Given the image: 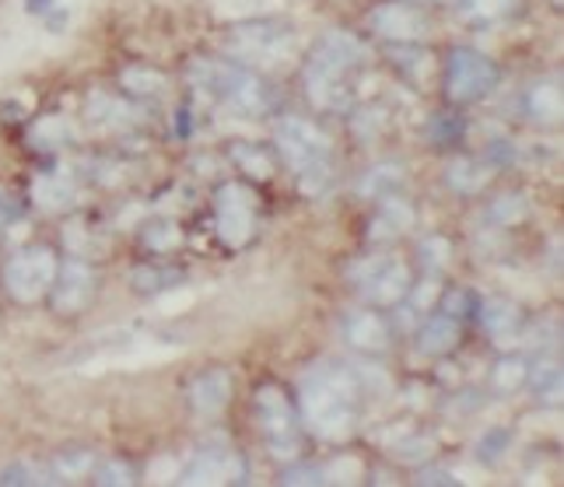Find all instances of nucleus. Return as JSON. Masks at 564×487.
<instances>
[{
	"label": "nucleus",
	"instance_id": "9b49d317",
	"mask_svg": "<svg viewBox=\"0 0 564 487\" xmlns=\"http://www.w3.org/2000/svg\"><path fill=\"white\" fill-rule=\"evenodd\" d=\"M368 29L389 43H421L427 35V18L411 0H386V4L368 11Z\"/></svg>",
	"mask_w": 564,
	"mask_h": 487
},
{
	"label": "nucleus",
	"instance_id": "72a5a7b5",
	"mask_svg": "<svg viewBox=\"0 0 564 487\" xmlns=\"http://www.w3.org/2000/svg\"><path fill=\"white\" fill-rule=\"evenodd\" d=\"M449 242H445V239H424L421 242V260L427 263V267H432V270H442L445 263H449Z\"/></svg>",
	"mask_w": 564,
	"mask_h": 487
},
{
	"label": "nucleus",
	"instance_id": "7ed1b4c3",
	"mask_svg": "<svg viewBox=\"0 0 564 487\" xmlns=\"http://www.w3.org/2000/svg\"><path fill=\"white\" fill-rule=\"evenodd\" d=\"M274 141H278L281 159L299 175L305 193H319L329 183V172H334V148H329V138L316 123L288 116V120L278 123Z\"/></svg>",
	"mask_w": 564,
	"mask_h": 487
},
{
	"label": "nucleus",
	"instance_id": "c85d7f7f",
	"mask_svg": "<svg viewBox=\"0 0 564 487\" xmlns=\"http://www.w3.org/2000/svg\"><path fill=\"white\" fill-rule=\"evenodd\" d=\"M0 484H53L50 474L35 463H11L0 470Z\"/></svg>",
	"mask_w": 564,
	"mask_h": 487
},
{
	"label": "nucleus",
	"instance_id": "5701e85b",
	"mask_svg": "<svg viewBox=\"0 0 564 487\" xmlns=\"http://www.w3.org/2000/svg\"><path fill=\"white\" fill-rule=\"evenodd\" d=\"M488 180H491V172L484 165H477L474 159H456L449 169H445V183L459 193H477Z\"/></svg>",
	"mask_w": 564,
	"mask_h": 487
},
{
	"label": "nucleus",
	"instance_id": "0eeeda50",
	"mask_svg": "<svg viewBox=\"0 0 564 487\" xmlns=\"http://www.w3.org/2000/svg\"><path fill=\"white\" fill-rule=\"evenodd\" d=\"M56 278V252L50 246H29L18 249L4 263V288L14 302H35L53 288Z\"/></svg>",
	"mask_w": 564,
	"mask_h": 487
},
{
	"label": "nucleus",
	"instance_id": "f8f14e48",
	"mask_svg": "<svg viewBox=\"0 0 564 487\" xmlns=\"http://www.w3.org/2000/svg\"><path fill=\"white\" fill-rule=\"evenodd\" d=\"M95 284H99V278H95V270L88 263L67 260L64 267H56V278H53V288H50V302H53L56 313L74 316V313H82L85 305H91Z\"/></svg>",
	"mask_w": 564,
	"mask_h": 487
},
{
	"label": "nucleus",
	"instance_id": "ddd939ff",
	"mask_svg": "<svg viewBox=\"0 0 564 487\" xmlns=\"http://www.w3.org/2000/svg\"><path fill=\"white\" fill-rule=\"evenodd\" d=\"M246 480V463L239 453L225 450H200L193 453L186 470L180 474V484H242Z\"/></svg>",
	"mask_w": 564,
	"mask_h": 487
},
{
	"label": "nucleus",
	"instance_id": "6ab92c4d",
	"mask_svg": "<svg viewBox=\"0 0 564 487\" xmlns=\"http://www.w3.org/2000/svg\"><path fill=\"white\" fill-rule=\"evenodd\" d=\"M477 320L491 337H512L522 323V313H519V305L509 299H488V302H480Z\"/></svg>",
	"mask_w": 564,
	"mask_h": 487
},
{
	"label": "nucleus",
	"instance_id": "dca6fc26",
	"mask_svg": "<svg viewBox=\"0 0 564 487\" xmlns=\"http://www.w3.org/2000/svg\"><path fill=\"white\" fill-rule=\"evenodd\" d=\"M459 337H463L459 316H453V313H435V316H427L424 326L417 329L414 347L421 350V355H427V358H438V355H449V350L459 344Z\"/></svg>",
	"mask_w": 564,
	"mask_h": 487
},
{
	"label": "nucleus",
	"instance_id": "423d86ee",
	"mask_svg": "<svg viewBox=\"0 0 564 487\" xmlns=\"http://www.w3.org/2000/svg\"><path fill=\"white\" fill-rule=\"evenodd\" d=\"M257 421H260V432L270 445V453L278 459H299L302 453L299 418H295V407L288 403V397L278 386L257 389Z\"/></svg>",
	"mask_w": 564,
	"mask_h": 487
},
{
	"label": "nucleus",
	"instance_id": "c756f323",
	"mask_svg": "<svg viewBox=\"0 0 564 487\" xmlns=\"http://www.w3.org/2000/svg\"><path fill=\"white\" fill-rule=\"evenodd\" d=\"M522 382H527V365H522L519 358H505L498 361L495 368V386L505 389V393H512V389H519Z\"/></svg>",
	"mask_w": 564,
	"mask_h": 487
},
{
	"label": "nucleus",
	"instance_id": "2eb2a0df",
	"mask_svg": "<svg viewBox=\"0 0 564 487\" xmlns=\"http://www.w3.org/2000/svg\"><path fill=\"white\" fill-rule=\"evenodd\" d=\"M344 340L365 350V355H382L389 347V323L379 313H365V309H358V313L344 316Z\"/></svg>",
	"mask_w": 564,
	"mask_h": 487
},
{
	"label": "nucleus",
	"instance_id": "a878e982",
	"mask_svg": "<svg viewBox=\"0 0 564 487\" xmlns=\"http://www.w3.org/2000/svg\"><path fill=\"white\" fill-rule=\"evenodd\" d=\"M88 470H91V453H88V450L61 453V456H56V463H53V477H56V480H64V484H70V480H77V477H85Z\"/></svg>",
	"mask_w": 564,
	"mask_h": 487
},
{
	"label": "nucleus",
	"instance_id": "2f4dec72",
	"mask_svg": "<svg viewBox=\"0 0 564 487\" xmlns=\"http://www.w3.org/2000/svg\"><path fill=\"white\" fill-rule=\"evenodd\" d=\"M133 288L138 291H154V288H172V281H176V274H169V270H151V267H141L133 270Z\"/></svg>",
	"mask_w": 564,
	"mask_h": 487
},
{
	"label": "nucleus",
	"instance_id": "4c0bfd02",
	"mask_svg": "<svg viewBox=\"0 0 564 487\" xmlns=\"http://www.w3.org/2000/svg\"><path fill=\"white\" fill-rule=\"evenodd\" d=\"M417 480H421V484H456L453 474H442V470H421Z\"/></svg>",
	"mask_w": 564,
	"mask_h": 487
},
{
	"label": "nucleus",
	"instance_id": "473e14b6",
	"mask_svg": "<svg viewBox=\"0 0 564 487\" xmlns=\"http://www.w3.org/2000/svg\"><path fill=\"white\" fill-rule=\"evenodd\" d=\"M509 432H505V428H495V432H488L480 442H477V453L488 459V463H495L505 450H509Z\"/></svg>",
	"mask_w": 564,
	"mask_h": 487
},
{
	"label": "nucleus",
	"instance_id": "e433bc0d",
	"mask_svg": "<svg viewBox=\"0 0 564 487\" xmlns=\"http://www.w3.org/2000/svg\"><path fill=\"white\" fill-rule=\"evenodd\" d=\"M50 133V141L43 148H53V144H61V138H70V127L64 120H43L35 127V138H46Z\"/></svg>",
	"mask_w": 564,
	"mask_h": 487
},
{
	"label": "nucleus",
	"instance_id": "f3484780",
	"mask_svg": "<svg viewBox=\"0 0 564 487\" xmlns=\"http://www.w3.org/2000/svg\"><path fill=\"white\" fill-rule=\"evenodd\" d=\"M414 225V207L400 201V197H382V207L376 210L372 218V231H368V239H397L403 236L406 228Z\"/></svg>",
	"mask_w": 564,
	"mask_h": 487
},
{
	"label": "nucleus",
	"instance_id": "6e6552de",
	"mask_svg": "<svg viewBox=\"0 0 564 487\" xmlns=\"http://www.w3.org/2000/svg\"><path fill=\"white\" fill-rule=\"evenodd\" d=\"M214 221L228 249H242L257 231V193L246 183H221L214 190Z\"/></svg>",
	"mask_w": 564,
	"mask_h": 487
},
{
	"label": "nucleus",
	"instance_id": "cd10ccee",
	"mask_svg": "<svg viewBox=\"0 0 564 487\" xmlns=\"http://www.w3.org/2000/svg\"><path fill=\"white\" fill-rule=\"evenodd\" d=\"M488 218L495 225H516L527 218V201L519 197V193H509V197H498L491 207H488Z\"/></svg>",
	"mask_w": 564,
	"mask_h": 487
},
{
	"label": "nucleus",
	"instance_id": "f257e3e1",
	"mask_svg": "<svg viewBox=\"0 0 564 487\" xmlns=\"http://www.w3.org/2000/svg\"><path fill=\"white\" fill-rule=\"evenodd\" d=\"M361 382L340 361L308 365L299 379V414L316 439H347L358 424Z\"/></svg>",
	"mask_w": 564,
	"mask_h": 487
},
{
	"label": "nucleus",
	"instance_id": "bb28decb",
	"mask_svg": "<svg viewBox=\"0 0 564 487\" xmlns=\"http://www.w3.org/2000/svg\"><path fill=\"white\" fill-rule=\"evenodd\" d=\"M123 88L130 95H144L148 99V95H159L165 88V77L148 67H130V71H123Z\"/></svg>",
	"mask_w": 564,
	"mask_h": 487
},
{
	"label": "nucleus",
	"instance_id": "f704fd0d",
	"mask_svg": "<svg viewBox=\"0 0 564 487\" xmlns=\"http://www.w3.org/2000/svg\"><path fill=\"white\" fill-rule=\"evenodd\" d=\"M284 484H329L326 480V470H319V466H291V470L281 474Z\"/></svg>",
	"mask_w": 564,
	"mask_h": 487
},
{
	"label": "nucleus",
	"instance_id": "1a4fd4ad",
	"mask_svg": "<svg viewBox=\"0 0 564 487\" xmlns=\"http://www.w3.org/2000/svg\"><path fill=\"white\" fill-rule=\"evenodd\" d=\"M351 284L361 291L365 302L393 305L411 291V270L400 257H368L351 267Z\"/></svg>",
	"mask_w": 564,
	"mask_h": 487
},
{
	"label": "nucleus",
	"instance_id": "20e7f679",
	"mask_svg": "<svg viewBox=\"0 0 564 487\" xmlns=\"http://www.w3.org/2000/svg\"><path fill=\"white\" fill-rule=\"evenodd\" d=\"M189 82L204 88L207 95H214L218 102H225L228 109L246 112V116H260L270 109V91L260 82L257 74H249L239 64H225V61H200L189 64Z\"/></svg>",
	"mask_w": 564,
	"mask_h": 487
},
{
	"label": "nucleus",
	"instance_id": "9d476101",
	"mask_svg": "<svg viewBox=\"0 0 564 487\" xmlns=\"http://www.w3.org/2000/svg\"><path fill=\"white\" fill-rule=\"evenodd\" d=\"M291 29L284 25H270V22H246L225 39V50L239 61H281V56L291 50Z\"/></svg>",
	"mask_w": 564,
	"mask_h": 487
},
{
	"label": "nucleus",
	"instance_id": "a211bd4d",
	"mask_svg": "<svg viewBox=\"0 0 564 487\" xmlns=\"http://www.w3.org/2000/svg\"><path fill=\"white\" fill-rule=\"evenodd\" d=\"M522 109L533 123H543V127H554L561 120V88L557 82H536L527 88L522 95Z\"/></svg>",
	"mask_w": 564,
	"mask_h": 487
},
{
	"label": "nucleus",
	"instance_id": "39448f33",
	"mask_svg": "<svg viewBox=\"0 0 564 487\" xmlns=\"http://www.w3.org/2000/svg\"><path fill=\"white\" fill-rule=\"evenodd\" d=\"M495 85H498V64L491 56H484L474 46L449 50V61H445V99L456 106H470L488 99Z\"/></svg>",
	"mask_w": 564,
	"mask_h": 487
},
{
	"label": "nucleus",
	"instance_id": "f03ea898",
	"mask_svg": "<svg viewBox=\"0 0 564 487\" xmlns=\"http://www.w3.org/2000/svg\"><path fill=\"white\" fill-rule=\"evenodd\" d=\"M365 64V46L351 32H326L305 64V95L316 106H337L347 91V77Z\"/></svg>",
	"mask_w": 564,
	"mask_h": 487
},
{
	"label": "nucleus",
	"instance_id": "c9c22d12",
	"mask_svg": "<svg viewBox=\"0 0 564 487\" xmlns=\"http://www.w3.org/2000/svg\"><path fill=\"white\" fill-rule=\"evenodd\" d=\"M144 242L151 246V249H169V246H176L180 242V231H176V225H154L148 236H144Z\"/></svg>",
	"mask_w": 564,
	"mask_h": 487
},
{
	"label": "nucleus",
	"instance_id": "b1692460",
	"mask_svg": "<svg viewBox=\"0 0 564 487\" xmlns=\"http://www.w3.org/2000/svg\"><path fill=\"white\" fill-rule=\"evenodd\" d=\"M231 159L242 165V172L257 175V180H270L274 175V159L267 151H260L257 144H236L231 148Z\"/></svg>",
	"mask_w": 564,
	"mask_h": 487
},
{
	"label": "nucleus",
	"instance_id": "4be33fe9",
	"mask_svg": "<svg viewBox=\"0 0 564 487\" xmlns=\"http://www.w3.org/2000/svg\"><path fill=\"white\" fill-rule=\"evenodd\" d=\"M527 382L540 403H557L561 400V368L557 361H540L527 368Z\"/></svg>",
	"mask_w": 564,
	"mask_h": 487
},
{
	"label": "nucleus",
	"instance_id": "7c9ffc66",
	"mask_svg": "<svg viewBox=\"0 0 564 487\" xmlns=\"http://www.w3.org/2000/svg\"><path fill=\"white\" fill-rule=\"evenodd\" d=\"M95 484H138V474L130 470L123 459H106L99 470H95Z\"/></svg>",
	"mask_w": 564,
	"mask_h": 487
},
{
	"label": "nucleus",
	"instance_id": "393cba45",
	"mask_svg": "<svg viewBox=\"0 0 564 487\" xmlns=\"http://www.w3.org/2000/svg\"><path fill=\"white\" fill-rule=\"evenodd\" d=\"M466 14L477 18V22H498V18H509L522 8V0H463Z\"/></svg>",
	"mask_w": 564,
	"mask_h": 487
},
{
	"label": "nucleus",
	"instance_id": "58836bf2",
	"mask_svg": "<svg viewBox=\"0 0 564 487\" xmlns=\"http://www.w3.org/2000/svg\"><path fill=\"white\" fill-rule=\"evenodd\" d=\"M411 4H432V0H411Z\"/></svg>",
	"mask_w": 564,
	"mask_h": 487
},
{
	"label": "nucleus",
	"instance_id": "4468645a",
	"mask_svg": "<svg viewBox=\"0 0 564 487\" xmlns=\"http://www.w3.org/2000/svg\"><path fill=\"white\" fill-rule=\"evenodd\" d=\"M231 400V376L225 368H207L189 382V407L204 418L221 414Z\"/></svg>",
	"mask_w": 564,
	"mask_h": 487
},
{
	"label": "nucleus",
	"instance_id": "412c9836",
	"mask_svg": "<svg viewBox=\"0 0 564 487\" xmlns=\"http://www.w3.org/2000/svg\"><path fill=\"white\" fill-rule=\"evenodd\" d=\"M400 183H403V169L393 165V162H386V165H376V169H368V172L361 175L358 193H361V197H376V201H382V197H393V190H397Z\"/></svg>",
	"mask_w": 564,
	"mask_h": 487
},
{
	"label": "nucleus",
	"instance_id": "aec40b11",
	"mask_svg": "<svg viewBox=\"0 0 564 487\" xmlns=\"http://www.w3.org/2000/svg\"><path fill=\"white\" fill-rule=\"evenodd\" d=\"M32 197H35L39 207H46V210H64V207L74 204L77 190H74V183L67 180V175H43V180H39L35 190H32Z\"/></svg>",
	"mask_w": 564,
	"mask_h": 487
}]
</instances>
